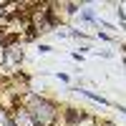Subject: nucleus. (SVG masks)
I'll use <instances>...</instances> for the list:
<instances>
[{
	"instance_id": "nucleus-1",
	"label": "nucleus",
	"mask_w": 126,
	"mask_h": 126,
	"mask_svg": "<svg viewBox=\"0 0 126 126\" xmlns=\"http://www.w3.org/2000/svg\"><path fill=\"white\" fill-rule=\"evenodd\" d=\"M20 106H25L38 126H58V119H61V109L56 101H50L40 93H33V91H25L20 93Z\"/></svg>"
},
{
	"instance_id": "nucleus-2",
	"label": "nucleus",
	"mask_w": 126,
	"mask_h": 126,
	"mask_svg": "<svg viewBox=\"0 0 126 126\" xmlns=\"http://www.w3.org/2000/svg\"><path fill=\"white\" fill-rule=\"evenodd\" d=\"M10 116H13V126H38L35 119H33V113H30L25 106H18L10 111Z\"/></svg>"
},
{
	"instance_id": "nucleus-3",
	"label": "nucleus",
	"mask_w": 126,
	"mask_h": 126,
	"mask_svg": "<svg viewBox=\"0 0 126 126\" xmlns=\"http://www.w3.org/2000/svg\"><path fill=\"white\" fill-rule=\"evenodd\" d=\"M73 91L81 93V96H86V98H91V101H96V103H101V106H111L109 98H103V96H98V93H93V91H88V88H73Z\"/></svg>"
},
{
	"instance_id": "nucleus-4",
	"label": "nucleus",
	"mask_w": 126,
	"mask_h": 126,
	"mask_svg": "<svg viewBox=\"0 0 126 126\" xmlns=\"http://www.w3.org/2000/svg\"><path fill=\"white\" fill-rule=\"evenodd\" d=\"M78 13H81V20H83V23H91V25H98V20H96V15H93V10H78Z\"/></svg>"
},
{
	"instance_id": "nucleus-5",
	"label": "nucleus",
	"mask_w": 126,
	"mask_h": 126,
	"mask_svg": "<svg viewBox=\"0 0 126 126\" xmlns=\"http://www.w3.org/2000/svg\"><path fill=\"white\" fill-rule=\"evenodd\" d=\"M0 126H13V116L5 106H0Z\"/></svg>"
},
{
	"instance_id": "nucleus-6",
	"label": "nucleus",
	"mask_w": 126,
	"mask_h": 126,
	"mask_svg": "<svg viewBox=\"0 0 126 126\" xmlns=\"http://www.w3.org/2000/svg\"><path fill=\"white\" fill-rule=\"evenodd\" d=\"M68 35H71V38H78V40H88V35L83 33V30H73V28H68Z\"/></svg>"
},
{
	"instance_id": "nucleus-7",
	"label": "nucleus",
	"mask_w": 126,
	"mask_h": 126,
	"mask_svg": "<svg viewBox=\"0 0 126 126\" xmlns=\"http://www.w3.org/2000/svg\"><path fill=\"white\" fill-rule=\"evenodd\" d=\"M116 15H119V20H121V30H126V13H124V8H121V5L116 8Z\"/></svg>"
},
{
	"instance_id": "nucleus-8",
	"label": "nucleus",
	"mask_w": 126,
	"mask_h": 126,
	"mask_svg": "<svg viewBox=\"0 0 126 126\" xmlns=\"http://www.w3.org/2000/svg\"><path fill=\"white\" fill-rule=\"evenodd\" d=\"M38 50H40V53H53V48H50L48 43H40V46H38Z\"/></svg>"
},
{
	"instance_id": "nucleus-9",
	"label": "nucleus",
	"mask_w": 126,
	"mask_h": 126,
	"mask_svg": "<svg viewBox=\"0 0 126 126\" xmlns=\"http://www.w3.org/2000/svg\"><path fill=\"white\" fill-rule=\"evenodd\" d=\"M98 40H113V35H109V33H101V30H98V35H96Z\"/></svg>"
},
{
	"instance_id": "nucleus-10",
	"label": "nucleus",
	"mask_w": 126,
	"mask_h": 126,
	"mask_svg": "<svg viewBox=\"0 0 126 126\" xmlns=\"http://www.w3.org/2000/svg\"><path fill=\"white\" fill-rule=\"evenodd\" d=\"M98 126H113L111 121H98Z\"/></svg>"
},
{
	"instance_id": "nucleus-11",
	"label": "nucleus",
	"mask_w": 126,
	"mask_h": 126,
	"mask_svg": "<svg viewBox=\"0 0 126 126\" xmlns=\"http://www.w3.org/2000/svg\"><path fill=\"white\" fill-rule=\"evenodd\" d=\"M119 111H121V113H124V116H126V106H119Z\"/></svg>"
},
{
	"instance_id": "nucleus-12",
	"label": "nucleus",
	"mask_w": 126,
	"mask_h": 126,
	"mask_svg": "<svg viewBox=\"0 0 126 126\" xmlns=\"http://www.w3.org/2000/svg\"><path fill=\"white\" fill-rule=\"evenodd\" d=\"M124 66H126V58H124Z\"/></svg>"
}]
</instances>
